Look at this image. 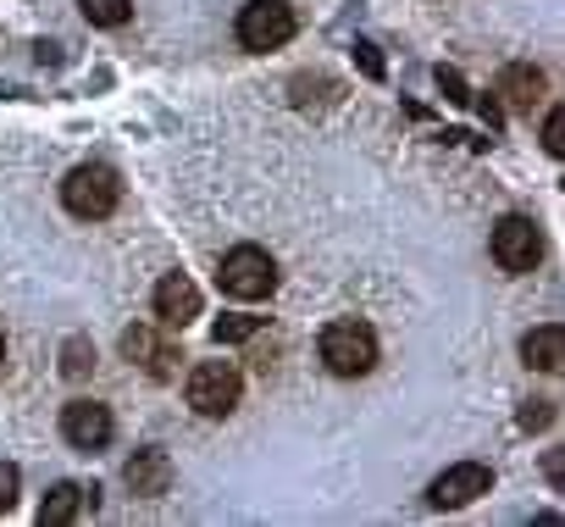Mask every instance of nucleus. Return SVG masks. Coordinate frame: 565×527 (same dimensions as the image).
I'll use <instances>...</instances> for the list:
<instances>
[{
	"label": "nucleus",
	"instance_id": "1",
	"mask_svg": "<svg viewBox=\"0 0 565 527\" xmlns=\"http://www.w3.org/2000/svg\"><path fill=\"white\" fill-rule=\"evenodd\" d=\"M216 284H222V295H233V301H266V295L277 289V261H271L260 244H238V250L222 255Z\"/></svg>",
	"mask_w": 565,
	"mask_h": 527
},
{
	"label": "nucleus",
	"instance_id": "2",
	"mask_svg": "<svg viewBox=\"0 0 565 527\" xmlns=\"http://www.w3.org/2000/svg\"><path fill=\"white\" fill-rule=\"evenodd\" d=\"M117 200H122V183H117V172H111V167H100V161L73 167V172H67V183H62V205H67L73 217H84V222L111 217V211H117Z\"/></svg>",
	"mask_w": 565,
	"mask_h": 527
},
{
	"label": "nucleus",
	"instance_id": "3",
	"mask_svg": "<svg viewBox=\"0 0 565 527\" xmlns=\"http://www.w3.org/2000/svg\"><path fill=\"white\" fill-rule=\"evenodd\" d=\"M322 361L333 378H366L377 367V334L366 323H328L322 328Z\"/></svg>",
	"mask_w": 565,
	"mask_h": 527
},
{
	"label": "nucleus",
	"instance_id": "4",
	"mask_svg": "<svg viewBox=\"0 0 565 527\" xmlns=\"http://www.w3.org/2000/svg\"><path fill=\"white\" fill-rule=\"evenodd\" d=\"M295 7L289 0H249L238 12V45L244 51H282L295 40Z\"/></svg>",
	"mask_w": 565,
	"mask_h": 527
},
{
	"label": "nucleus",
	"instance_id": "5",
	"mask_svg": "<svg viewBox=\"0 0 565 527\" xmlns=\"http://www.w3.org/2000/svg\"><path fill=\"white\" fill-rule=\"evenodd\" d=\"M238 394H244V378H238V367H227V361H200V367L189 372V383H183V400H189L200 417H227V411L238 405Z\"/></svg>",
	"mask_w": 565,
	"mask_h": 527
},
{
	"label": "nucleus",
	"instance_id": "6",
	"mask_svg": "<svg viewBox=\"0 0 565 527\" xmlns=\"http://www.w3.org/2000/svg\"><path fill=\"white\" fill-rule=\"evenodd\" d=\"M493 261L504 273H532L543 261V233L532 217H499L493 228Z\"/></svg>",
	"mask_w": 565,
	"mask_h": 527
},
{
	"label": "nucleus",
	"instance_id": "7",
	"mask_svg": "<svg viewBox=\"0 0 565 527\" xmlns=\"http://www.w3.org/2000/svg\"><path fill=\"white\" fill-rule=\"evenodd\" d=\"M488 488H493V472H488L482 461H460V466H449V472H438V477H433L427 499H433L438 510H460V505L482 499Z\"/></svg>",
	"mask_w": 565,
	"mask_h": 527
},
{
	"label": "nucleus",
	"instance_id": "8",
	"mask_svg": "<svg viewBox=\"0 0 565 527\" xmlns=\"http://www.w3.org/2000/svg\"><path fill=\"white\" fill-rule=\"evenodd\" d=\"M111 411L100 405V400H73L67 411H62V439L73 444V450H106L111 444Z\"/></svg>",
	"mask_w": 565,
	"mask_h": 527
},
{
	"label": "nucleus",
	"instance_id": "9",
	"mask_svg": "<svg viewBox=\"0 0 565 527\" xmlns=\"http://www.w3.org/2000/svg\"><path fill=\"white\" fill-rule=\"evenodd\" d=\"M194 317H200V289L183 273H167L156 284V323L161 328H189Z\"/></svg>",
	"mask_w": 565,
	"mask_h": 527
},
{
	"label": "nucleus",
	"instance_id": "10",
	"mask_svg": "<svg viewBox=\"0 0 565 527\" xmlns=\"http://www.w3.org/2000/svg\"><path fill=\"white\" fill-rule=\"evenodd\" d=\"M122 356H128V361H139L150 378H172V361H178V350H172L156 328H145V323L122 334Z\"/></svg>",
	"mask_w": 565,
	"mask_h": 527
},
{
	"label": "nucleus",
	"instance_id": "11",
	"mask_svg": "<svg viewBox=\"0 0 565 527\" xmlns=\"http://www.w3.org/2000/svg\"><path fill=\"white\" fill-rule=\"evenodd\" d=\"M122 477H128V488H134L139 499H161V494L172 488V455H167V450H139Z\"/></svg>",
	"mask_w": 565,
	"mask_h": 527
},
{
	"label": "nucleus",
	"instance_id": "12",
	"mask_svg": "<svg viewBox=\"0 0 565 527\" xmlns=\"http://www.w3.org/2000/svg\"><path fill=\"white\" fill-rule=\"evenodd\" d=\"M521 361L537 367V372H559L565 367V328L559 323H543L521 339Z\"/></svg>",
	"mask_w": 565,
	"mask_h": 527
},
{
	"label": "nucleus",
	"instance_id": "13",
	"mask_svg": "<svg viewBox=\"0 0 565 527\" xmlns=\"http://www.w3.org/2000/svg\"><path fill=\"white\" fill-rule=\"evenodd\" d=\"M84 505L95 510V488H84V483H56V488L45 494V505H40V527H67Z\"/></svg>",
	"mask_w": 565,
	"mask_h": 527
},
{
	"label": "nucleus",
	"instance_id": "14",
	"mask_svg": "<svg viewBox=\"0 0 565 527\" xmlns=\"http://www.w3.org/2000/svg\"><path fill=\"white\" fill-rule=\"evenodd\" d=\"M499 95H504V106H510V112H532V106L543 101V73H537V67H526V62H515V67H504V73H499Z\"/></svg>",
	"mask_w": 565,
	"mask_h": 527
},
{
	"label": "nucleus",
	"instance_id": "15",
	"mask_svg": "<svg viewBox=\"0 0 565 527\" xmlns=\"http://www.w3.org/2000/svg\"><path fill=\"white\" fill-rule=\"evenodd\" d=\"M78 7L95 29H122L134 18V0H78Z\"/></svg>",
	"mask_w": 565,
	"mask_h": 527
},
{
	"label": "nucleus",
	"instance_id": "16",
	"mask_svg": "<svg viewBox=\"0 0 565 527\" xmlns=\"http://www.w3.org/2000/svg\"><path fill=\"white\" fill-rule=\"evenodd\" d=\"M255 334H260V317H244V312H233V317H222V323L211 328L216 345H244V339H255Z\"/></svg>",
	"mask_w": 565,
	"mask_h": 527
},
{
	"label": "nucleus",
	"instance_id": "17",
	"mask_svg": "<svg viewBox=\"0 0 565 527\" xmlns=\"http://www.w3.org/2000/svg\"><path fill=\"white\" fill-rule=\"evenodd\" d=\"M543 150H548V156H565V112H559V106L543 117Z\"/></svg>",
	"mask_w": 565,
	"mask_h": 527
},
{
	"label": "nucleus",
	"instance_id": "18",
	"mask_svg": "<svg viewBox=\"0 0 565 527\" xmlns=\"http://www.w3.org/2000/svg\"><path fill=\"white\" fill-rule=\"evenodd\" d=\"M18 483H23V477H18V466H12V461H0V516H7V510L18 505Z\"/></svg>",
	"mask_w": 565,
	"mask_h": 527
},
{
	"label": "nucleus",
	"instance_id": "19",
	"mask_svg": "<svg viewBox=\"0 0 565 527\" xmlns=\"http://www.w3.org/2000/svg\"><path fill=\"white\" fill-rule=\"evenodd\" d=\"M548 422H554L548 400H526V411H521V428H526V433H537V428H548Z\"/></svg>",
	"mask_w": 565,
	"mask_h": 527
},
{
	"label": "nucleus",
	"instance_id": "20",
	"mask_svg": "<svg viewBox=\"0 0 565 527\" xmlns=\"http://www.w3.org/2000/svg\"><path fill=\"white\" fill-rule=\"evenodd\" d=\"M89 367H95V350H84V345L73 339V345H67V378H84Z\"/></svg>",
	"mask_w": 565,
	"mask_h": 527
},
{
	"label": "nucleus",
	"instance_id": "21",
	"mask_svg": "<svg viewBox=\"0 0 565 527\" xmlns=\"http://www.w3.org/2000/svg\"><path fill=\"white\" fill-rule=\"evenodd\" d=\"M355 56H361V67H366V78H383V56H377V45H355Z\"/></svg>",
	"mask_w": 565,
	"mask_h": 527
},
{
	"label": "nucleus",
	"instance_id": "22",
	"mask_svg": "<svg viewBox=\"0 0 565 527\" xmlns=\"http://www.w3.org/2000/svg\"><path fill=\"white\" fill-rule=\"evenodd\" d=\"M438 84L449 89V101H471V95H466V84H460L455 73H444V67H438Z\"/></svg>",
	"mask_w": 565,
	"mask_h": 527
},
{
	"label": "nucleus",
	"instance_id": "23",
	"mask_svg": "<svg viewBox=\"0 0 565 527\" xmlns=\"http://www.w3.org/2000/svg\"><path fill=\"white\" fill-rule=\"evenodd\" d=\"M0 367H7V339H0Z\"/></svg>",
	"mask_w": 565,
	"mask_h": 527
}]
</instances>
